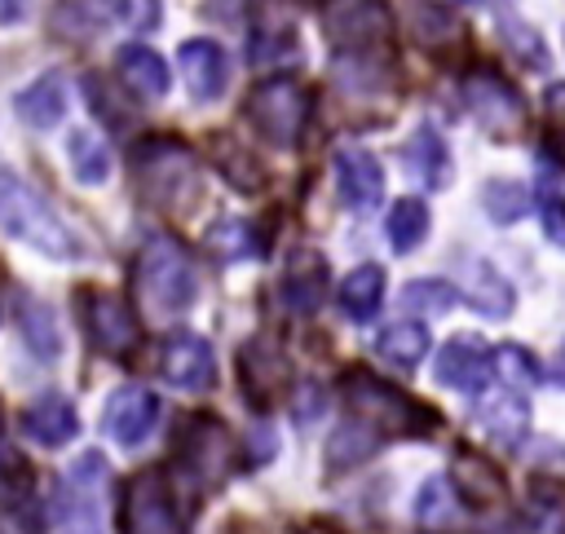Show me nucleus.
<instances>
[{
  "label": "nucleus",
  "instance_id": "473e14b6",
  "mask_svg": "<svg viewBox=\"0 0 565 534\" xmlns=\"http://www.w3.org/2000/svg\"><path fill=\"white\" fill-rule=\"evenodd\" d=\"M18 322H22V340L31 344V353H40L44 362H53L62 353V331H57V318L44 300L35 296H22L18 305Z\"/></svg>",
  "mask_w": 565,
  "mask_h": 534
},
{
  "label": "nucleus",
  "instance_id": "ddd939ff",
  "mask_svg": "<svg viewBox=\"0 0 565 534\" xmlns=\"http://www.w3.org/2000/svg\"><path fill=\"white\" fill-rule=\"evenodd\" d=\"M128 18V0H57L44 18V31L62 44H88Z\"/></svg>",
  "mask_w": 565,
  "mask_h": 534
},
{
  "label": "nucleus",
  "instance_id": "0eeeda50",
  "mask_svg": "<svg viewBox=\"0 0 565 534\" xmlns=\"http://www.w3.org/2000/svg\"><path fill=\"white\" fill-rule=\"evenodd\" d=\"M459 97L468 106V115L499 141H512L525 132L530 124V106L521 97L516 84H508L494 66H472L463 79H459Z\"/></svg>",
  "mask_w": 565,
  "mask_h": 534
},
{
  "label": "nucleus",
  "instance_id": "6e6552de",
  "mask_svg": "<svg viewBox=\"0 0 565 534\" xmlns=\"http://www.w3.org/2000/svg\"><path fill=\"white\" fill-rule=\"evenodd\" d=\"M119 521L124 534H185V516L163 468H146L128 481Z\"/></svg>",
  "mask_w": 565,
  "mask_h": 534
},
{
  "label": "nucleus",
  "instance_id": "4be33fe9",
  "mask_svg": "<svg viewBox=\"0 0 565 534\" xmlns=\"http://www.w3.org/2000/svg\"><path fill=\"white\" fill-rule=\"evenodd\" d=\"M13 110L26 128H57L66 119V75L62 71H40L31 84H22L13 93Z\"/></svg>",
  "mask_w": 565,
  "mask_h": 534
},
{
  "label": "nucleus",
  "instance_id": "49530a36",
  "mask_svg": "<svg viewBox=\"0 0 565 534\" xmlns=\"http://www.w3.org/2000/svg\"><path fill=\"white\" fill-rule=\"evenodd\" d=\"M0 428H4V415H0Z\"/></svg>",
  "mask_w": 565,
  "mask_h": 534
},
{
  "label": "nucleus",
  "instance_id": "b1692460",
  "mask_svg": "<svg viewBox=\"0 0 565 534\" xmlns=\"http://www.w3.org/2000/svg\"><path fill=\"white\" fill-rule=\"evenodd\" d=\"M22 432L35 441V446H66L75 432H79V415L71 406V397L62 393H44L35 397L26 410H22Z\"/></svg>",
  "mask_w": 565,
  "mask_h": 534
},
{
  "label": "nucleus",
  "instance_id": "37998d69",
  "mask_svg": "<svg viewBox=\"0 0 565 534\" xmlns=\"http://www.w3.org/2000/svg\"><path fill=\"white\" fill-rule=\"evenodd\" d=\"M26 18V0H0V26H18Z\"/></svg>",
  "mask_w": 565,
  "mask_h": 534
},
{
  "label": "nucleus",
  "instance_id": "a18cd8bd",
  "mask_svg": "<svg viewBox=\"0 0 565 534\" xmlns=\"http://www.w3.org/2000/svg\"><path fill=\"white\" fill-rule=\"evenodd\" d=\"M441 4H477V0H441Z\"/></svg>",
  "mask_w": 565,
  "mask_h": 534
},
{
  "label": "nucleus",
  "instance_id": "39448f33",
  "mask_svg": "<svg viewBox=\"0 0 565 534\" xmlns=\"http://www.w3.org/2000/svg\"><path fill=\"white\" fill-rule=\"evenodd\" d=\"M309 110H313V97L300 79L291 75H274V79H260L247 102H243V119L252 124V132L269 146H282L291 150L300 137H305V124H309Z\"/></svg>",
  "mask_w": 565,
  "mask_h": 534
},
{
  "label": "nucleus",
  "instance_id": "79ce46f5",
  "mask_svg": "<svg viewBox=\"0 0 565 534\" xmlns=\"http://www.w3.org/2000/svg\"><path fill=\"white\" fill-rule=\"evenodd\" d=\"M547 115H552V150H556V159L565 163V84L547 97Z\"/></svg>",
  "mask_w": 565,
  "mask_h": 534
},
{
  "label": "nucleus",
  "instance_id": "a878e982",
  "mask_svg": "<svg viewBox=\"0 0 565 534\" xmlns=\"http://www.w3.org/2000/svg\"><path fill=\"white\" fill-rule=\"evenodd\" d=\"M463 300L481 313V318H508L512 305H516V291L512 282L490 265V260H468V287H463Z\"/></svg>",
  "mask_w": 565,
  "mask_h": 534
},
{
  "label": "nucleus",
  "instance_id": "7ed1b4c3",
  "mask_svg": "<svg viewBox=\"0 0 565 534\" xmlns=\"http://www.w3.org/2000/svg\"><path fill=\"white\" fill-rule=\"evenodd\" d=\"M137 300L150 318H177L194 305V291H199V274H194V260L190 252L168 238V234H150L137 252Z\"/></svg>",
  "mask_w": 565,
  "mask_h": 534
},
{
  "label": "nucleus",
  "instance_id": "e433bc0d",
  "mask_svg": "<svg viewBox=\"0 0 565 534\" xmlns=\"http://www.w3.org/2000/svg\"><path fill=\"white\" fill-rule=\"evenodd\" d=\"M494 375L508 384V388H534L539 380H543V366H539V357L525 349V344H499L494 349Z\"/></svg>",
  "mask_w": 565,
  "mask_h": 534
},
{
  "label": "nucleus",
  "instance_id": "412c9836",
  "mask_svg": "<svg viewBox=\"0 0 565 534\" xmlns=\"http://www.w3.org/2000/svg\"><path fill=\"white\" fill-rule=\"evenodd\" d=\"M115 79L128 88V97H137V102H159V97H168V88H172V75H168V62L150 49V44H124L119 53H115Z\"/></svg>",
  "mask_w": 565,
  "mask_h": 534
},
{
  "label": "nucleus",
  "instance_id": "9d476101",
  "mask_svg": "<svg viewBox=\"0 0 565 534\" xmlns=\"http://www.w3.org/2000/svg\"><path fill=\"white\" fill-rule=\"evenodd\" d=\"M102 490H106V463H102V455L88 450L62 477L57 521L66 534H102Z\"/></svg>",
  "mask_w": 565,
  "mask_h": 534
},
{
  "label": "nucleus",
  "instance_id": "72a5a7b5",
  "mask_svg": "<svg viewBox=\"0 0 565 534\" xmlns=\"http://www.w3.org/2000/svg\"><path fill=\"white\" fill-rule=\"evenodd\" d=\"M530 185L512 181V177H490L481 185V212L494 221V225H516L525 212H530Z\"/></svg>",
  "mask_w": 565,
  "mask_h": 534
},
{
  "label": "nucleus",
  "instance_id": "1a4fd4ad",
  "mask_svg": "<svg viewBox=\"0 0 565 534\" xmlns=\"http://www.w3.org/2000/svg\"><path fill=\"white\" fill-rule=\"evenodd\" d=\"M79 322H84L93 349L106 353V357H128L141 344V322L115 291L84 287L79 291Z\"/></svg>",
  "mask_w": 565,
  "mask_h": 534
},
{
  "label": "nucleus",
  "instance_id": "c85d7f7f",
  "mask_svg": "<svg viewBox=\"0 0 565 534\" xmlns=\"http://www.w3.org/2000/svg\"><path fill=\"white\" fill-rule=\"evenodd\" d=\"M428 344H433V340H428V327L415 322V318L388 322V327L375 335V353H380L388 366H397V371H415V366L424 362Z\"/></svg>",
  "mask_w": 565,
  "mask_h": 534
},
{
  "label": "nucleus",
  "instance_id": "423d86ee",
  "mask_svg": "<svg viewBox=\"0 0 565 534\" xmlns=\"http://www.w3.org/2000/svg\"><path fill=\"white\" fill-rule=\"evenodd\" d=\"M318 13L340 57H375L393 44V9L384 0H322Z\"/></svg>",
  "mask_w": 565,
  "mask_h": 534
},
{
  "label": "nucleus",
  "instance_id": "9b49d317",
  "mask_svg": "<svg viewBox=\"0 0 565 534\" xmlns=\"http://www.w3.org/2000/svg\"><path fill=\"white\" fill-rule=\"evenodd\" d=\"M177 450H181L185 472L194 481H203V485H221L225 472L234 468V437H230V428L216 415H194L185 424Z\"/></svg>",
  "mask_w": 565,
  "mask_h": 534
},
{
  "label": "nucleus",
  "instance_id": "f8f14e48",
  "mask_svg": "<svg viewBox=\"0 0 565 534\" xmlns=\"http://www.w3.org/2000/svg\"><path fill=\"white\" fill-rule=\"evenodd\" d=\"M437 384L441 388H455V393H486L490 375H494V349L481 340V335H450L437 353V366H433Z\"/></svg>",
  "mask_w": 565,
  "mask_h": 534
},
{
  "label": "nucleus",
  "instance_id": "2eb2a0df",
  "mask_svg": "<svg viewBox=\"0 0 565 534\" xmlns=\"http://www.w3.org/2000/svg\"><path fill=\"white\" fill-rule=\"evenodd\" d=\"M159 424V397L141 384H119L102 406V428L119 446H141Z\"/></svg>",
  "mask_w": 565,
  "mask_h": 534
},
{
  "label": "nucleus",
  "instance_id": "cd10ccee",
  "mask_svg": "<svg viewBox=\"0 0 565 534\" xmlns=\"http://www.w3.org/2000/svg\"><path fill=\"white\" fill-rule=\"evenodd\" d=\"M340 309H344V318H353V322H371L375 313H380V305H384V269L380 265H358V269H349L344 274V282H340Z\"/></svg>",
  "mask_w": 565,
  "mask_h": 534
},
{
  "label": "nucleus",
  "instance_id": "7c9ffc66",
  "mask_svg": "<svg viewBox=\"0 0 565 534\" xmlns=\"http://www.w3.org/2000/svg\"><path fill=\"white\" fill-rule=\"evenodd\" d=\"M428 225H433V216H428V203H424V199H415V194L397 199V203L388 207V221H384L388 247L402 252V256L415 252V247L428 238Z\"/></svg>",
  "mask_w": 565,
  "mask_h": 534
},
{
  "label": "nucleus",
  "instance_id": "c03bdc74",
  "mask_svg": "<svg viewBox=\"0 0 565 534\" xmlns=\"http://www.w3.org/2000/svg\"><path fill=\"white\" fill-rule=\"evenodd\" d=\"M552 380H556V384H565V344L556 349V362H552Z\"/></svg>",
  "mask_w": 565,
  "mask_h": 534
},
{
  "label": "nucleus",
  "instance_id": "f257e3e1",
  "mask_svg": "<svg viewBox=\"0 0 565 534\" xmlns=\"http://www.w3.org/2000/svg\"><path fill=\"white\" fill-rule=\"evenodd\" d=\"M132 185L141 203L181 216L199 203V154L177 132H146L132 146Z\"/></svg>",
  "mask_w": 565,
  "mask_h": 534
},
{
  "label": "nucleus",
  "instance_id": "ea45409f",
  "mask_svg": "<svg viewBox=\"0 0 565 534\" xmlns=\"http://www.w3.org/2000/svg\"><path fill=\"white\" fill-rule=\"evenodd\" d=\"M499 35L512 44V53L525 62V66H534V71H543L547 66V44H543V35L530 26V22H521V18H499Z\"/></svg>",
  "mask_w": 565,
  "mask_h": 534
},
{
  "label": "nucleus",
  "instance_id": "58836bf2",
  "mask_svg": "<svg viewBox=\"0 0 565 534\" xmlns=\"http://www.w3.org/2000/svg\"><path fill=\"white\" fill-rule=\"evenodd\" d=\"M207 247L221 252L225 260H243V256H260L265 243L256 238L252 221H221L216 229H207Z\"/></svg>",
  "mask_w": 565,
  "mask_h": 534
},
{
  "label": "nucleus",
  "instance_id": "a19ab883",
  "mask_svg": "<svg viewBox=\"0 0 565 534\" xmlns=\"http://www.w3.org/2000/svg\"><path fill=\"white\" fill-rule=\"evenodd\" d=\"M539 225H543V238L552 247H565V194L561 190H543V199H539Z\"/></svg>",
  "mask_w": 565,
  "mask_h": 534
},
{
  "label": "nucleus",
  "instance_id": "dca6fc26",
  "mask_svg": "<svg viewBox=\"0 0 565 534\" xmlns=\"http://www.w3.org/2000/svg\"><path fill=\"white\" fill-rule=\"evenodd\" d=\"M177 71H181L185 93H190L194 102H216V97L225 93V84H230V57H225V49H221L216 40H203V35L181 40V49H177Z\"/></svg>",
  "mask_w": 565,
  "mask_h": 534
},
{
  "label": "nucleus",
  "instance_id": "a211bd4d",
  "mask_svg": "<svg viewBox=\"0 0 565 534\" xmlns=\"http://www.w3.org/2000/svg\"><path fill=\"white\" fill-rule=\"evenodd\" d=\"M238 380H243V393L256 402V406H269L278 397V388L287 384V357L278 349L274 335H252L243 349H238Z\"/></svg>",
  "mask_w": 565,
  "mask_h": 534
},
{
  "label": "nucleus",
  "instance_id": "f3484780",
  "mask_svg": "<svg viewBox=\"0 0 565 534\" xmlns=\"http://www.w3.org/2000/svg\"><path fill=\"white\" fill-rule=\"evenodd\" d=\"M331 172H335V190H340V203L344 207L371 212L384 199V168H380V159L371 150H362V146L335 150Z\"/></svg>",
  "mask_w": 565,
  "mask_h": 534
},
{
  "label": "nucleus",
  "instance_id": "6ab92c4d",
  "mask_svg": "<svg viewBox=\"0 0 565 534\" xmlns=\"http://www.w3.org/2000/svg\"><path fill=\"white\" fill-rule=\"evenodd\" d=\"M477 428L490 437V441H499V446H521L525 437H530V402H525V393L521 388H494V393H481V402H477Z\"/></svg>",
  "mask_w": 565,
  "mask_h": 534
},
{
  "label": "nucleus",
  "instance_id": "bb28decb",
  "mask_svg": "<svg viewBox=\"0 0 565 534\" xmlns=\"http://www.w3.org/2000/svg\"><path fill=\"white\" fill-rule=\"evenodd\" d=\"M66 168L79 185H102L110 177V141L97 128H71L66 132Z\"/></svg>",
  "mask_w": 565,
  "mask_h": 534
},
{
  "label": "nucleus",
  "instance_id": "c9c22d12",
  "mask_svg": "<svg viewBox=\"0 0 565 534\" xmlns=\"http://www.w3.org/2000/svg\"><path fill=\"white\" fill-rule=\"evenodd\" d=\"M296 62L300 57V40H296V26L291 22H278V26H256L252 40H247V62L252 66H269V62Z\"/></svg>",
  "mask_w": 565,
  "mask_h": 534
},
{
  "label": "nucleus",
  "instance_id": "c756f323",
  "mask_svg": "<svg viewBox=\"0 0 565 534\" xmlns=\"http://www.w3.org/2000/svg\"><path fill=\"white\" fill-rule=\"evenodd\" d=\"M380 441H384V432H380V428H371L366 419L349 415V419L327 437V463H331V472L358 468L362 459H371V455L380 450Z\"/></svg>",
  "mask_w": 565,
  "mask_h": 534
},
{
  "label": "nucleus",
  "instance_id": "5701e85b",
  "mask_svg": "<svg viewBox=\"0 0 565 534\" xmlns=\"http://www.w3.org/2000/svg\"><path fill=\"white\" fill-rule=\"evenodd\" d=\"M402 168H406V177H411L415 185H424V190H446V185H450V150H446V141H441V132H437L433 124H419V128L406 137V146H402Z\"/></svg>",
  "mask_w": 565,
  "mask_h": 534
},
{
  "label": "nucleus",
  "instance_id": "2f4dec72",
  "mask_svg": "<svg viewBox=\"0 0 565 534\" xmlns=\"http://www.w3.org/2000/svg\"><path fill=\"white\" fill-rule=\"evenodd\" d=\"M212 163L221 168V177L238 190V194H256L265 185V168L252 159V150H243L234 137H212Z\"/></svg>",
  "mask_w": 565,
  "mask_h": 534
},
{
  "label": "nucleus",
  "instance_id": "20e7f679",
  "mask_svg": "<svg viewBox=\"0 0 565 534\" xmlns=\"http://www.w3.org/2000/svg\"><path fill=\"white\" fill-rule=\"evenodd\" d=\"M340 393H344L349 410H353L358 419H366L371 428H380L384 437H424V432L437 424V415H433L428 406H419L415 397H406L402 388L384 384L380 375H371V371H362V366L344 371Z\"/></svg>",
  "mask_w": 565,
  "mask_h": 534
},
{
  "label": "nucleus",
  "instance_id": "393cba45",
  "mask_svg": "<svg viewBox=\"0 0 565 534\" xmlns=\"http://www.w3.org/2000/svg\"><path fill=\"white\" fill-rule=\"evenodd\" d=\"M450 485L468 499V503H499L503 494H508V481H503V472L486 459V455H477V450H455V463H450Z\"/></svg>",
  "mask_w": 565,
  "mask_h": 534
},
{
  "label": "nucleus",
  "instance_id": "f704fd0d",
  "mask_svg": "<svg viewBox=\"0 0 565 534\" xmlns=\"http://www.w3.org/2000/svg\"><path fill=\"white\" fill-rule=\"evenodd\" d=\"M455 512H459V490L450 485V477H428L415 494V521L428 530H441L455 521Z\"/></svg>",
  "mask_w": 565,
  "mask_h": 534
},
{
  "label": "nucleus",
  "instance_id": "aec40b11",
  "mask_svg": "<svg viewBox=\"0 0 565 534\" xmlns=\"http://www.w3.org/2000/svg\"><path fill=\"white\" fill-rule=\"evenodd\" d=\"M327 278H331L327 256L313 252V247H296L291 260H287V269H282L278 296H282V305L291 313H313L322 305V296H327Z\"/></svg>",
  "mask_w": 565,
  "mask_h": 534
},
{
  "label": "nucleus",
  "instance_id": "4c0bfd02",
  "mask_svg": "<svg viewBox=\"0 0 565 534\" xmlns=\"http://www.w3.org/2000/svg\"><path fill=\"white\" fill-rule=\"evenodd\" d=\"M402 305L411 313H450L459 305V291L446 278H411L402 287Z\"/></svg>",
  "mask_w": 565,
  "mask_h": 534
},
{
  "label": "nucleus",
  "instance_id": "4468645a",
  "mask_svg": "<svg viewBox=\"0 0 565 534\" xmlns=\"http://www.w3.org/2000/svg\"><path fill=\"white\" fill-rule=\"evenodd\" d=\"M159 375L172 384V388H185V393H203L212 380H216V357H212V344L194 331H172L159 349Z\"/></svg>",
  "mask_w": 565,
  "mask_h": 534
},
{
  "label": "nucleus",
  "instance_id": "f03ea898",
  "mask_svg": "<svg viewBox=\"0 0 565 534\" xmlns=\"http://www.w3.org/2000/svg\"><path fill=\"white\" fill-rule=\"evenodd\" d=\"M0 229L13 243H22V247H31V252H40L49 260H75L79 256V234L9 163H0Z\"/></svg>",
  "mask_w": 565,
  "mask_h": 534
}]
</instances>
